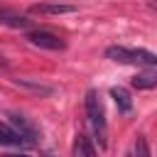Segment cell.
<instances>
[{
  "label": "cell",
  "instance_id": "4fadbf2b",
  "mask_svg": "<svg viewBox=\"0 0 157 157\" xmlns=\"http://www.w3.org/2000/svg\"><path fill=\"white\" fill-rule=\"evenodd\" d=\"M5 157H29V155H5Z\"/></svg>",
  "mask_w": 157,
  "mask_h": 157
},
{
  "label": "cell",
  "instance_id": "9c48e42d",
  "mask_svg": "<svg viewBox=\"0 0 157 157\" xmlns=\"http://www.w3.org/2000/svg\"><path fill=\"white\" fill-rule=\"evenodd\" d=\"M0 22L2 25H10V27H20V29L29 27V20L27 17H22V15L12 12V10H5V7H0Z\"/></svg>",
  "mask_w": 157,
  "mask_h": 157
},
{
  "label": "cell",
  "instance_id": "30bf717a",
  "mask_svg": "<svg viewBox=\"0 0 157 157\" xmlns=\"http://www.w3.org/2000/svg\"><path fill=\"white\" fill-rule=\"evenodd\" d=\"M74 152H76V157H96V150H93V145L86 135H76Z\"/></svg>",
  "mask_w": 157,
  "mask_h": 157
},
{
  "label": "cell",
  "instance_id": "5bb4252c",
  "mask_svg": "<svg viewBox=\"0 0 157 157\" xmlns=\"http://www.w3.org/2000/svg\"><path fill=\"white\" fill-rule=\"evenodd\" d=\"M150 7H152V10H157V2H150Z\"/></svg>",
  "mask_w": 157,
  "mask_h": 157
},
{
  "label": "cell",
  "instance_id": "3957f363",
  "mask_svg": "<svg viewBox=\"0 0 157 157\" xmlns=\"http://www.w3.org/2000/svg\"><path fill=\"white\" fill-rule=\"evenodd\" d=\"M27 39H29V44H34V47H39V49H49V52H61V49H66V42H64L59 34L47 32V29H34V32L27 34Z\"/></svg>",
  "mask_w": 157,
  "mask_h": 157
},
{
  "label": "cell",
  "instance_id": "ba28073f",
  "mask_svg": "<svg viewBox=\"0 0 157 157\" xmlns=\"http://www.w3.org/2000/svg\"><path fill=\"white\" fill-rule=\"evenodd\" d=\"M110 98L115 101V105H118L120 113H130V110H132V98H130V93H128L125 88L113 86V88H110Z\"/></svg>",
  "mask_w": 157,
  "mask_h": 157
},
{
  "label": "cell",
  "instance_id": "7a4b0ae2",
  "mask_svg": "<svg viewBox=\"0 0 157 157\" xmlns=\"http://www.w3.org/2000/svg\"><path fill=\"white\" fill-rule=\"evenodd\" d=\"M105 59L118 61V64H137V66H157V54L147 49H135V47H120L113 44L105 49Z\"/></svg>",
  "mask_w": 157,
  "mask_h": 157
},
{
  "label": "cell",
  "instance_id": "9a60e30c",
  "mask_svg": "<svg viewBox=\"0 0 157 157\" xmlns=\"http://www.w3.org/2000/svg\"><path fill=\"white\" fill-rule=\"evenodd\" d=\"M44 157H54V155H44Z\"/></svg>",
  "mask_w": 157,
  "mask_h": 157
},
{
  "label": "cell",
  "instance_id": "2e32d148",
  "mask_svg": "<svg viewBox=\"0 0 157 157\" xmlns=\"http://www.w3.org/2000/svg\"><path fill=\"white\" fill-rule=\"evenodd\" d=\"M125 157H132V155H125Z\"/></svg>",
  "mask_w": 157,
  "mask_h": 157
},
{
  "label": "cell",
  "instance_id": "6da1fadb",
  "mask_svg": "<svg viewBox=\"0 0 157 157\" xmlns=\"http://www.w3.org/2000/svg\"><path fill=\"white\" fill-rule=\"evenodd\" d=\"M83 105H86V115H88V125L93 130V137L98 140L101 147H105L108 145V125H105V113H103V105L98 101V93L88 91L83 98Z\"/></svg>",
  "mask_w": 157,
  "mask_h": 157
},
{
  "label": "cell",
  "instance_id": "8fae6325",
  "mask_svg": "<svg viewBox=\"0 0 157 157\" xmlns=\"http://www.w3.org/2000/svg\"><path fill=\"white\" fill-rule=\"evenodd\" d=\"M15 83H17V86H22V88H29V91H32V93H37V96H52V93H54V88H52V86H42V83L27 81V78H17Z\"/></svg>",
  "mask_w": 157,
  "mask_h": 157
},
{
  "label": "cell",
  "instance_id": "7c38bea8",
  "mask_svg": "<svg viewBox=\"0 0 157 157\" xmlns=\"http://www.w3.org/2000/svg\"><path fill=\"white\" fill-rule=\"evenodd\" d=\"M132 157H152V155H150V145H147V137H145V135H137V137H135Z\"/></svg>",
  "mask_w": 157,
  "mask_h": 157
},
{
  "label": "cell",
  "instance_id": "52a82bcc",
  "mask_svg": "<svg viewBox=\"0 0 157 157\" xmlns=\"http://www.w3.org/2000/svg\"><path fill=\"white\" fill-rule=\"evenodd\" d=\"M132 88L137 91H150V88H157V69H145V71H137L132 76Z\"/></svg>",
  "mask_w": 157,
  "mask_h": 157
},
{
  "label": "cell",
  "instance_id": "5b68a950",
  "mask_svg": "<svg viewBox=\"0 0 157 157\" xmlns=\"http://www.w3.org/2000/svg\"><path fill=\"white\" fill-rule=\"evenodd\" d=\"M29 12H34V15H71V12H76V7L66 5V2H37L29 7Z\"/></svg>",
  "mask_w": 157,
  "mask_h": 157
},
{
  "label": "cell",
  "instance_id": "8992f818",
  "mask_svg": "<svg viewBox=\"0 0 157 157\" xmlns=\"http://www.w3.org/2000/svg\"><path fill=\"white\" fill-rule=\"evenodd\" d=\"M7 123H10L17 132H22L25 137H29V140L37 142V128H34L25 115H20V113H7Z\"/></svg>",
  "mask_w": 157,
  "mask_h": 157
},
{
  "label": "cell",
  "instance_id": "277c9868",
  "mask_svg": "<svg viewBox=\"0 0 157 157\" xmlns=\"http://www.w3.org/2000/svg\"><path fill=\"white\" fill-rule=\"evenodd\" d=\"M0 145L2 147H32L37 142L25 137L22 132H17L10 123H0Z\"/></svg>",
  "mask_w": 157,
  "mask_h": 157
}]
</instances>
